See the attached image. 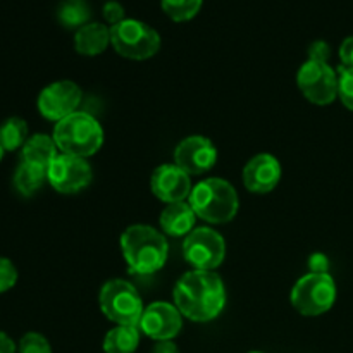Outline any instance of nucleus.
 Listing matches in <instances>:
<instances>
[{"label": "nucleus", "mask_w": 353, "mask_h": 353, "mask_svg": "<svg viewBox=\"0 0 353 353\" xmlns=\"http://www.w3.org/2000/svg\"><path fill=\"white\" fill-rule=\"evenodd\" d=\"M174 305L186 319L209 323L223 312L226 305V288L214 271H190L174 286Z\"/></svg>", "instance_id": "obj_1"}, {"label": "nucleus", "mask_w": 353, "mask_h": 353, "mask_svg": "<svg viewBox=\"0 0 353 353\" xmlns=\"http://www.w3.org/2000/svg\"><path fill=\"white\" fill-rule=\"evenodd\" d=\"M121 250L134 274H154L164 268L169 245L164 234L152 226L134 224L121 234Z\"/></svg>", "instance_id": "obj_2"}, {"label": "nucleus", "mask_w": 353, "mask_h": 353, "mask_svg": "<svg viewBox=\"0 0 353 353\" xmlns=\"http://www.w3.org/2000/svg\"><path fill=\"white\" fill-rule=\"evenodd\" d=\"M190 205L196 217L212 224H226L234 219L240 207L236 190L221 178H209L193 186Z\"/></svg>", "instance_id": "obj_3"}, {"label": "nucleus", "mask_w": 353, "mask_h": 353, "mask_svg": "<svg viewBox=\"0 0 353 353\" xmlns=\"http://www.w3.org/2000/svg\"><path fill=\"white\" fill-rule=\"evenodd\" d=\"M52 138L62 154L86 159L102 147L103 130L92 114L76 110L55 124Z\"/></svg>", "instance_id": "obj_4"}, {"label": "nucleus", "mask_w": 353, "mask_h": 353, "mask_svg": "<svg viewBox=\"0 0 353 353\" xmlns=\"http://www.w3.org/2000/svg\"><path fill=\"white\" fill-rule=\"evenodd\" d=\"M100 309L117 326L138 327L143 316V300L126 279H110L100 290Z\"/></svg>", "instance_id": "obj_5"}, {"label": "nucleus", "mask_w": 353, "mask_h": 353, "mask_svg": "<svg viewBox=\"0 0 353 353\" xmlns=\"http://www.w3.org/2000/svg\"><path fill=\"white\" fill-rule=\"evenodd\" d=\"M110 45L123 57L145 61L154 57L161 48V34L138 19H124L110 28Z\"/></svg>", "instance_id": "obj_6"}, {"label": "nucleus", "mask_w": 353, "mask_h": 353, "mask_svg": "<svg viewBox=\"0 0 353 353\" xmlns=\"http://www.w3.org/2000/svg\"><path fill=\"white\" fill-rule=\"evenodd\" d=\"M336 302V283L331 274L309 272L292 290V303L302 316L316 317L327 312Z\"/></svg>", "instance_id": "obj_7"}, {"label": "nucleus", "mask_w": 353, "mask_h": 353, "mask_svg": "<svg viewBox=\"0 0 353 353\" xmlns=\"http://www.w3.org/2000/svg\"><path fill=\"white\" fill-rule=\"evenodd\" d=\"M183 257L200 271H214L226 257V241L210 228H196L183 241Z\"/></svg>", "instance_id": "obj_8"}, {"label": "nucleus", "mask_w": 353, "mask_h": 353, "mask_svg": "<svg viewBox=\"0 0 353 353\" xmlns=\"http://www.w3.org/2000/svg\"><path fill=\"white\" fill-rule=\"evenodd\" d=\"M296 85L309 102L327 105L338 97V72L327 62L309 59L296 72Z\"/></svg>", "instance_id": "obj_9"}, {"label": "nucleus", "mask_w": 353, "mask_h": 353, "mask_svg": "<svg viewBox=\"0 0 353 353\" xmlns=\"http://www.w3.org/2000/svg\"><path fill=\"white\" fill-rule=\"evenodd\" d=\"M92 178L93 172L88 161L68 154H59L47 171V181L62 195L81 192L92 183Z\"/></svg>", "instance_id": "obj_10"}, {"label": "nucleus", "mask_w": 353, "mask_h": 353, "mask_svg": "<svg viewBox=\"0 0 353 353\" xmlns=\"http://www.w3.org/2000/svg\"><path fill=\"white\" fill-rule=\"evenodd\" d=\"M83 92L74 81L61 79L45 86L38 95V110L48 121L59 123L78 110Z\"/></svg>", "instance_id": "obj_11"}, {"label": "nucleus", "mask_w": 353, "mask_h": 353, "mask_svg": "<svg viewBox=\"0 0 353 353\" xmlns=\"http://www.w3.org/2000/svg\"><path fill=\"white\" fill-rule=\"evenodd\" d=\"M217 162V148L209 138L193 134L179 141L174 150V164L186 174H203Z\"/></svg>", "instance_id": "obj_12"}, {"label": "nucleus", "mask_w": 353, "mask_h": 353, "mask_svg": "<svg viewBox=\"0 0 353 353\" xmlns=\"http://www.w3.org/2000/svg\"><path fill=\"white\" fill-rule=\"evenodd\" d=\"M181 326V312L178 307L168 302H155L143 310L138 330L155 341H168L178 336Z\"/></svg>", "instance_id": "obj_13"}, {"label": "nucleus", "mask_w": 353, "mask_h": 353, "mask_svg": "<svg viewBox=\"0 0 353 353\" xmlns=\"http://www.w3.org/2000/svg\"><path fill=\"white\" fill-rule=\"evenodd\" d=\"M150 188L159 200L165 203L185 202L192 193V179L176 164H162L150 178Z\"/></svg>", "instance_id": "obj_14"}, {"label": "nucleus", "mask_w": 353, "mask_h": 353, "mask_svg": "<svg viewBox=\"0 0 353 353\" xmlns=\"http://www.w3.org/2000/svg\"><path fill=\"white\" fill-rule=\"evenodd\" d=\"M281 179V164L271 154H259L243 169V185L252 193H269Z\"/></svg>", "instance_id": "obj_15"}, {"label": "nucleus", "mask_w": 353, "mask_h": 353, "mask_svg": "<svg viewBox=\"0 0 353 353\" xmlns=\"http://www.w3.org/2000/svg\"><path fill=\"white\" fill-rule=\"evenodd\" d=\"M110 43V28L103 23H88L74 34V48L78 54L95 57L105 52Z\"/></svg>", "instance_id": "obj_16"}, {"label": "nucleus", "mask_w": 353, "mask_h": 353, "mask_svg": "<svg viewBox=\"0 0 353 353\" xmlns=\"http://www.w3.org/2000/svg\"><path fill=\"white\" fill-rule=\"evenodd\" d=\"M196 214L186 202L169 203L161 214V228L171 236H188L195 226Z\"/></svg>", "instance_id": "obj_17"}, {"label": "nucleus", "mask_w": 353, "mask_h": 353, "mask_svg": "<svg viewBox=\"0 0 353 353\" xmlns=\"http://www.w3.org/2000/svg\"><path fill=\"white\" fill-rule=\"evenodd\" d=\"M57 150L59 148L55 145L54 138L48 137V134L38 133L28 138L24 147L21 148V161L28 162V164L40 165V168L48 171V165L59 155Z\"/></svg>", "instance_id": "obj_18"}, {"label": "nucleus", "mask_w": 353, "mask_h": 353, "mask_svg": "<svg viewBox=\"0 0 353 353\" xmlns=\"http://www.w3.org/2000/svg\"><path fill=\"white\" fill-rule=\"evenodd\" d=\"M12 181L14 188L19 195L33 196L47 181V169L21 161L16 168V172H14Z\"/></svg>", "instance_id": "obj_19"}, {"label": "nucleus", "mask_w": 353, "mask_h": 353, "mask_svg": "<svg viewBox=\"0 0 353 353\" xmlns=\"http://www.w3.org/2000/svg\"><path fill=\"white\" fill-rule=\"evenodd\" d=\"M140 345V331L134 326H116L103 338L105 353H133Z\"/></svg>", "instance_id": "obj_20"}, {"label": "nucleus", "mask_w": 353, "mask_h": 353, "mask_svg": "<svg viewBox=\"0 0 353 353\" xmlns=\"http://www.w3.org/2000/svg\"><path fill=\"white\" fill-rule=\"evenodd\" d=\"M92 9L86 0H62L57 9V19L65 30H76L88 24Z\"/></svg>", "instance_id": "obj_21"}, {"label": "nucleus", "mask_w": 353, "mask_h": 353, "mask_svg": "<svg viewBox=\"0 0 353 353\" xmlns=\"http://www.w3.org/2000/svg\"><path fill=\"white\" fill-rule=\"evenodd\" d=\"M28 124L21 117H9L0 124V147L3 152H14L28 141Z\"/></svg>", "instance_id": "obj_22"}, {"label": "nucleus", "mask_w": 353, "mask_h": 353, "mask_svg": "<svg viewBox=\"0 0 353 353\" xmlns=\"http://www.w3.org/2000/svg\"><path fill=\"white\" fill-rule=\"evenodd\" d=\"M203 0H162V10L169 19L176 23H186L192 21L199 14Z\"/></svg>", "instance_id": "obj_23"}, {"label": "nucleus", "mask_w": 353, "mask_h": 353, "mask_svg": "<svg viewBox=\"0 0 353 353\" xmlns=\"http://www.w3.org/2000/svg\"><path fill=\"white\" fill-rule=\"evenodd\" d=\"M338 99L353 112V68H338Z\"/></svg>", "instance_id": "obj_24"}, {"label": "nucleus", "mask_w": 353, "mask_h": 353, "mask_svg": "<svg viewBox=\"0 0 353 353\" xmlns=\"http://www.w3.org/2000/svg\"><path fill=\"white\" fill-rule=\"evenodd\" d=\"M19 353H52V347L43 334L26 333L19 341Z\"/></svg>", "instance_id": "obj_25"}, {"label": "nucleus", "mask_w": 353, "mask_h": 353, "mask_svg": "<svg viewBox=\"0 0 353 353\" xmlns=\"http://www.w3.org/2000/svg\"><path fill=\"white\" fill-rule=\"evenodd\" d=\"M17 269L9 259L0 257V293L9 292L10 288H14V285L17 283Z\"/></svg>", "instance_id": "obj_26"}, {"label": "nucleus", "mask_w": 353, "mask_h": 353, "mask_svg": "<svg viewBox=\"0 0 353 353\" xmlns=\"http://www.w3.org/2000/svg\"><path fill=\"white\" fill-rule=\"evenodd\" d=\"M102 14H103V19L110 24V28L123 23V21L126 19V17H124L126 16L124 7L121 6L119 2H116V0H109V2H105V6H103L102 9Z\"/></svg>", "instance_id": "obj_27"}, {"label": "nucleus", "mask_w": 353, "mask_h": 353, "mask_svg": "<svg viewBox=\"0 0 353 353\" xmlns=\"http://www.w3.org/2000/svg\"><path fill=\"white\" fill-rule=\"evenodd\" d=\"M331 57V47L327 41L324 40H316L309 47V59L310 61H319V62H327V59Z\"/></svg>", "instance_id": "obj_28"}, {"label": "nucleus", "mask_w": 353, "mask_h": 353, "mask_svg": "<svg viewBox=\"0 0 353 353\" xmlns=\"http://www.w3.org/2000/svg\"><path fill=\"white\" fill-rule=\"evenodd\" d=\"M309 269L314 274H330V259L324 254H312L309 259Z\"/></svg>", "instance_id": "obj_29"}, {"label": "nucleus", "mask_w": 353, "mask_h": 353, "mask_svg": "<svg viewBox=\"0 0 353 353\" xmlns=\"http://www.w3.org/2000/svg\"><path fill=\"white\" fill-rule=\"evenodd\" d=\"M340 61L345 68H353V34L347 37L340 45Z\"/></svg>", "instance_id": "obj_30"}, {"label": "nucleus", "mask_w": 353, "mask_h": 353, "mask_svg": "<svg viewBox=\"0 0 353 353\" xmlns=\"http://www.w3.org/2000/svg\"><path fill=\"white\" fill-rule=\"evenodd\" d=\"M150 353H179V348L176 347V343H172V340L157 341Z\"/></svg>", "instance_id": "obj_31"}, {"label": "nucleus", "mask_w": 353, "mask_h": 353, "mask_svg": "<svg viewBox=\"0 0 353 353\" xmlns=\"http://www.w3.org/2000/svg\"><path fill=\"white\" fill-rule=\"evenodd\" d=\"M0 353H16V343L0 331Z\"/></svg>", "instance_id": "obj_32"}, {"label": "nucleus", "mask_w": 353, "mask_h": 353, "mask_svg": "<svg viewBox=\"0 0 353 353\" xmlns=\"http://www.w3.org/2000/svg\"><path fill=\"white\" fill-rule=\"evenodd\" d=\"M2 157H3V148L0 147V161H2Z\"/></svg>", "instance_id": "obj_33"}, {"label": "nucleus", "mask_w": 353, "mask_h": 353, "mask_svg": "<svg viewBox=\"0 0 353 353\" xmlns=\"http://www.w3.org/2000/svg\"><path fill=\"white\" fill-rule=\"evenodd\" d=\"M250 353H262V352H250Z\"/></svg>", "instance_id": "obj_34"}]
</instances>
